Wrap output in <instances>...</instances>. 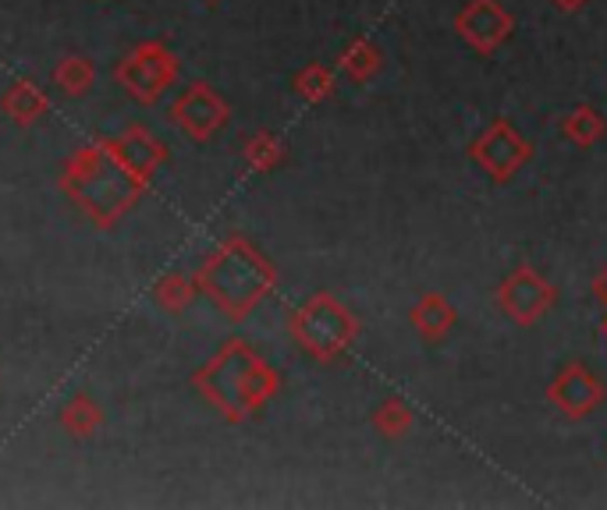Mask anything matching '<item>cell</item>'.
Listing matches in <instances>:
<instances>
[{"label": "cell", "instance_id": "cell-1", "mask_svg": "<svg viewBox=\"0 0 607 510\" xmlns=\"http://www.w3.org/2000/svg\"><path fill=\"white\" fill-rule=\"evenodd\" d=\"M57 189L96 231H114L139 206L149 181L117 157L111 135L79 146L57 170Z\"/></svg>", "mask_w": 607, "mask_h": 510}, {"label": "cell", "instance_id": "cell-2", "mask_svg": "<svg viewBox=\"0 0 607 510\" xmlns=\"http://www.w3.org/2000/svg\"><path fill=\"white\" fill-rule=\"evenodd\" d=\"M196 394L228 425H245L281 394V372L242 337H228L192 372Z\"/></svg>", "mask_w": 607, "mask_h": 510}, {"label": "cell", "instance_id": "cell-3", "mask_svg": "<svg viewBox=\"0 0 607 510\" xmlns=\"http://www.w3.org/2000/svg\"><path fill=\"white\" fill-rule=\"evenodd\" d=\"M199 295L213 301L217 312H224L231 322H245L260 305L278 291V266L266 259L260 245H252L245 234L221 237L202 263L192 269Z\"/></svg>", "mask_w": 607, "mask_h": 510}, {"label": "cell", "instance_id": "cell-4", "mask_svg": "<svg viewBox=\"0 0 607 510\" xmlns=\"http://www.w3.org/2000/svg\"><path fill=\"white\" fill-rule=\"evenodd\" d=\"M359 316L348 309L342 298L331 291H316L306 301L292 309L289 333L292 340L310 354L313 362H337L342 354L356 344L359 337Z\"/></svg>", "mask_w": 607, "mask_h": 510}, {"label": "cell", "instance_id": "cell-5", "mask_svg": "<svg viewBox=\"0 0 607 510\" xmlns=\"http://www.w3.org/2000/svg\"><path fill=\"white\" fill-rule=\"evenodd\" d=\"M181 75V61L160 36L135 43L128 54L114 64V82L122 85L125 96L139 107H157L160 99L175 89Z\"/></svg>", "mask_w": 607, "mask_h": 510}, {"label": "cell", "instance_id": "cell-6", "mask_svg": "<svg viewBox=\"0 0 607 510\" xmlns=\"http://www.w3.org/2000/svg\"><path fill=\"white\" fill-rule=\"evenodd\" d=\"M171 121L178 125V131L196 146H207L210 139H217V131L228 128L231 121V104L213 89L210 82H189L181 89V96L171 104Z\"/></svg>", "mask_w": 607, "mask_h": 510}, {"label": "cell", "instance_id": "cell-7", "mask_svg": "<svg viewBox=\"0 0 607 510\" xmlns=\"http://www.w3.org/2000/svg\"><path fill=\"white\" fill-rule=\"evenodd\" d=\"M554 301H558L554 284L533 266H515L498 287L501 312L512 322H519V327H533V322H540L554 309Z\"/></svg>", "mask_w": 607, "mask_h": 510}, {"label": "cell", "instance_id": "cell-8", "mask_svg": "<svg viewBox=\"0 0 607 510\" xmlns=\"http://www.w3.org/2000/svg\"><path fill=\"white\" fill-rule=\"evenodd\" d=\"M469 157L477 160L494 181L504 184V181H512L519 170L533 160V146L512 128V121L498 117V121L486 125V131L469 146Z\"/></svg>", "mask_w": 607, "mask_h": 510}, {"label": "cell", "instance_id": "cell-9", "mask_svg": "<svg viewBox=\"0 0 607 510\" xmlns=\"http://www.w3.org/2000/svg\"><path fill=\"white\" fill-rule=\"evenodd\" d=\"M515 29L512 11L501 0H469V4L454 14V32L477 50V54H494L509 43Z\"/></svg>", "mask_w": 607, "mask_h": 510}, {"label": "cell", "instance_id": "cell-10", "mask_svg": "<svg viewBox=\"0 0 607 510\" xmlns=\"http://www.w3.org/2000/svg\"><path fill=\"white\" fill-rule=\"evenodd\" d=\"M547 401L558 407V412L572 422H579V418H589L597 412V407L607 401V386L604 380L597 376L594 369H586L579 362H572L565 365L558 376L551 380L547 386Z\"/></svg>", "mask_w": 607, "mask_h": 510}, {"label": "cell", "instance_id": "cell-11", "mask_svg": "<svg viewBox=\"0 0 607 510\" xmlns=\"http://www.w3.org/2000/svg\"><path fill=\"white\" fill-rule=\"evenodd\" d=\"M111 146L117 149V157H122L135 174L146 178V181H154L157 170L171 160V149H167L154 131H149L146 125L139 121H132L125 125L122 135H111Z\"/></svg>", "mask_w": 607, "mask_h": 510}, {"label": "cell", "instance_id": "cell-12", "mask_svg": "<svg viewBox=\"0 0 607 510\" xmlns=\"http://www.w3.org/2000/svg\"><path fill=\"white\" fill-rule=\"evenodd\" d=\"M50 107H54V99H50L46 89H40L32 78H14L4 89V96H0V110H4L19 128L40 125L50 114Z\"/></svg>", "mask_w": 607, "mask_h": 510}, {"label": "cell", "instance_id": "cell-13", "mask_svg": "<svg viewBox=\"0 0 607 510\" xmlns=\"http://www.w3.org/2000/svg\"><path fill=\"white\" fill-rule=\"evenodd\" d=\"M409 322L416 327V333L423 337V340H441L451 333V327L459 322V312H454V305L444 298V295H437V291H427L423 298H419L412 305V312H409Z\"/></svg>", "mask_w": 607, "mask_h": 510}, {"label": "cell", "instance_id": "cell-14", "mask_svg": "<svg viewBox=\"0 0 607 510\" xmlns=\"http://www.w3.org/2000/svg\"><path fill=\"white\" fill-rule=\"evenodd\" d=\"M57 422H61V429H64L67 436L79 439V444H86V439L100 436V429H104L107 412H104V404H100L96 397H90V394H75L72 401H67V404L61 407Z\"/></svg>", "mask_w": 607, "mask_h": 510}, {"label": "cell", "instance_id": "cell-15", "mask_svg": "<svg viewBox=\"0 0 607 510\" xmlns=\"http://www.w3.org/2000/svg\"><path fill=\"white\" fill-rule=\"evenodd\" d=\"M380 67H384L380 46L374 40H366V36H356L342 50V57H337V72H342L348 82H356V85L374 82L380 75Z\"/></svg>", "mask_w": 607, "mask_h": 510}, {"label": "cell", "instance_id": "cell-16", "mask_svg": "<svg viewBox=\"0 0 607 510\" xmlns=\"http://www.w3.org/2000/svg\"><path fill=\"white\" fill-rule=\"evenodd\" d=\"M242 160L249 170H257V174H270V170H278L284 160H289V142L281 139L278 131H257V135H249L245 146H242Z\"/></svg>", "mask_w": 607, "mask_h": 510}, {"label": "cell", "instance_id": "cell-17", "mask_svg": "<svg viewBox=\"0 0 607 510\" xmlns=\"http://www.w3.org/2000/svg\"><path fill=\"white\" fill-rule=\"evenodd\" d=\"M196 295H199V287H196L192 274H181V269H171V274L157 277V284H154V301H157V309H164L167 316L189 312Z\"/></svg>", "mask_w": 607, "mask_h": 510}, {"label": "cell", "instance_id": "cell-18", "mask_svg": "<svg viewBox=\"0 0 607 510\" xmlns=\"http://www.w3.org/2000/svg\"><path fill=\"white\" fill-rule=\"evenodd\" d=\"M54 85L72 99L86 96V93H93V85H96V64L86 54H67L54 67Z\"/></svg>", "mask_w": 607, "mask_h": 510}, {"label": "cell", "instance_id": "cell-19", "mask_svg": "<svg viewBox=\"0 0 607 510\" xmlns=\"http://www.w3.org/2000/svg\"><path fill=\"white\" fill-rule=\"evenodd\" d=\"M292 89H295V96H299V99H306L310 107H316V104H327V99L334 96L337 78H334V72H331L327 64L310 61V64L302 67V72L295 75Z\"/></svg>", "mask_w": 607, "mask_h": 510}, {"label": "cell", "instance_id": "cell-20", "mask_svg": "<svg viewBox=\"0 0 607 510\" xmlns=\"http://www.w3.org/2000/svg\"><path fill=\"white\" fill-rule=\"evenodd\" d=\"M562 131H565V139L572 142V146H594V142H600L604 139V131H607V121H604V114L597 110V107H589V104H583V107H576L572 110L565 121H562Z\"/></svg>", "mask_w": 607, "mask_h": 510}, {"label": "cell", "instance_id": "cell-21", "mask_svg": "<svg viewBox=\"0 0 607 510\" xmlns=\"http://www.w3.org/2000/svg\"><path fill=\"white\" fill-rule=\"evenodd\" d=\"M412 412H409V404L398 401V397H387L384 404H377V412H374V429L384 436V439H401L405 433L412 429Z\"/></svg>", "mask_w": 607, "mask_h": 510}, {"label": "cell", "instance_id": "cell-22", "mask_svg": "<svg viewBox=\"0 0 607 510\" xmlns=\"http://www.w3.org/2000/svg\"><path fill=\"white\" fill-rule=\"evenodd\" d=\"M589 287H594V298L604 305V312H607V266H604L600 274L594 277V284H589Z\"/></svg>", "mask_w": 607, "mask_h": 510}, {"label": "cell", "instance_id": "cell-23", "mask_svg": "<svg viewBox=\"0 0 607 510\" xmlns=\"http://www.w3.org/2000/svg\"><path fill=\"white\" fill-rule=\"evenodd\" d=\"M551 4L558 8V11H565V14H572V11H583L589 0H551Z\"/></svg>", "mask_w": 607, "mask_h": 510}, {"label": "cell", "instance_id": "cell-24", "mask_svg": "<svg viewBox=\"0 0 607 510\" xmlns=\"http://www.w3.org/2000/svg\"><path fill=\"white\" fill-rule=\"evenodd\" d=\"M600 330H604V337H607V316H604V322H600Z\"/></svg>", "mask_w": 607, "mask_h": 510}, {"label": "cell", "instance_id": "cell-25", "mask_svg": "<svg viewBox=\"0 0 607 510\" xmlns=\"http://www.w3.org/2000/svg\"><path fill=\"white\" fill-rule=\"evenodd\" d=\"M96 4H111V0H96Z\"/></svg>", "mask_w": 607, "mask_h": 510}, {"label": "cell", "instance_id": "cell-26", "mask_svg": "<svg viewBox=\"0 0 607 510\" xmlns=\"http://www.w3.org/2000/svg\"><path fill=\"white\" fill-rule=\"evenodd\" d=\"M210 4H217V0H210Z\"/></svg>", "mask_w": 607, "mask_h": 510}]
</instances>
